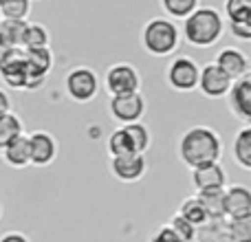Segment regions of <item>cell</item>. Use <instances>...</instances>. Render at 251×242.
Instances as JSON below:
<instances>
[{"label":"cell","mask_w":251,"mask_h":242,"mask_svg":"<svg viewBox=\"0 0 251 242\" xmlns=\"http://www.w3.org/2000/svg\"><path fill=\"white\" fill-rule=\"evenodd\" d=\"M192 242H194V240H192Z\"/></svg>","instance_id":"cell-41"},{"label":"cell","mask_w":251,"mask_h":242,"mask_svg":"<svg viewBox=\"0 0 251 242\" xmlns=\"http://www.w3.org/2000/svg\"><path fill=\"white\" fill-rule=\"evenodd\" d=\"M225 97L229 113L243 123H251V73L234 79Z\"/></svg>","instance_id":"cell-11"},{"label":"cell","mask_w":251,"mask_h":242,"mask_svg":"<svg viewBox=\"0 0 251 242\" xmlns=\"http://www.w3.org/2000/svg\"><path fill=\"white\" fill-rule=\"evenodd\" d=\"M9 113H11V97H9V93L4 88H0V119Z\"/></svg>","instance_id":"cell-34"},{"label":"cell","mask_w":251,"mask_h":242,"mask_svg":"<svg viewBox=\"0 0 251 242\" xmlns=\"http://www.w3.org/2000/svg\"><path fill=\"white\" fill-rule=\"evenodd\" d=\"M0 79L4 86L13 91H26L29 82V69L25 62V48H13L2 62H0Z\"/></svg>","instance_id":"cell-10"},{"label":"cell","mask_w":251,"mask_h":242,"mask_svg":"<svg viewBox=\"0 0 251 242\" xmlns=\"http://www.w3.org/2000/svg\"><path fill=\"white\" fill-rule=\"evenodd\" d=\"M190 172H192V185H194L196 192L223 190V187H227V172L221 165V161L199 165V168L190 169Z\"/></svg>","instance_id":"cell-15"},{"label":"cell","mask_w":251,"mask_h":242,"mask_svg":"<svg viewBox=\"0 0 251 242\" xmlns=\"http://www.w3.org/2000/svg\"><path fill=\"white\" fill-rule=\"evenodd\" d=\"M178 29H181V40H185L190 47L212 48L216 47V42H221L225 33V18L218 9L201 4L187 18H183V26Z\"/></svg>","instance_id":"cell-2"},{"label":"cell","mask_w":251,"mask_h":242,"mask_svg":"<svg viewBox=\"0 0 251 242\" xmlns=\"http://www.w3.org/2000/svg\"><path fill=\"white\" fill-rule=\"evenodd\" d=\"M108 113L119 125L134 123V121H141L146 117L148 101L141 95V91L126 93V95H113L108 101Z\"/></svg>","instance_id":"cell-7"},{"label":"cell","mask_w":251,"mask_h":242,"mask_svg":"<svg viewBox=\"0 0 251 242\" xmlns=\"http://www.w3.org/2000/svg\"><path fill=\"white\" fill-rule=\"evenodd\" d=\"M0 242H31V240L20 231H7V234L0 236Z\"/></svg>","instance_id":"cell-35"},{"label":"cell","mask_w":251,"mask_h":242,"mask_svg":"<svg viewBox=\"0 0 251 242\" xmlns=\"http://www.w3.org/2000/svg\"><path fill=\"white\" fill-rule=\"evenodd\" d=\"M214 64H216L218 69L225 71L231 79H238V77H243V75L251 73L249 55L240 47H223L221 51L216 53Z\"/></svg>","instance_id":"cell-14"},{"label":"cell","mask_w":251,"mask_h":242,"mask_svg":"<svg viewBox=\"0 0 251 242\" xmlns=\"http://www.w3.org/2000/svg\"><path fill=\"white\" fill-rule=\"evenodd\" d=\"M31 13V0H0L2 20H26Z\"/></svg>","instance_id":"cell-27"},{"label":"cell","mask_w":251,"mask_h":242,"mask_svg":"<svg viewBox=\"0 0 251 242\" xmlns=\"http://www.w3.org/2000/svg\"><path fill=\"white\" fill-rule=\"evenodd\" d=\"M199 62L190 55H176L165 69V82L176 93H192L199 84Z\"/></svg>","instance_id":"cell-5"},{"label":"cell","mask_w":251,"mask_h":242,"mask_svg":"<svg viewBox=\"0 0 251 242\" xmlns=\"http://www.w3.org/2000/svg\"><path fill=\"white\" fill-rule=\"evenodd\" d=\"M225 229L234 242H251V218H234V220H227Z\"/></svg>","instance_id":"cell-30"},{"label":"cell","mask_w":251,"mask_h":242,"mask_svg":"<svg viewBox=\"0 0 251 242\" xmlns=\"http://www.w3.org/2000/svg\"><path fill=\"white\" fill-rule=\"evenodd\" d=\"M0 159L4 165L13 169H22L31 165V156H29V134H18L13 141H9L7 145L0 150Z\"/></svg>","instance_id":"cell-17"},{"label":"cell","mask_w":251,"mask_h":242,"mask_svg":"<svg viewBox=\"0 0 251 242\" xmlns=\"http://www.w3.org/2000/svg\"><path fill=\"white\" fill-rule=\"evenodd\" d=\"M231 84H234V79H231L223 69H218L214 62H207V64L201 66L196 88H199L207 99H223V97L229 93Z\"/></svg>","instance_id":"cell-8"},{"label":"cell","mask_w":251,"mask_h":242,"mask_svg":"<svg viewBox=\"0 0 251 242\" xmlns=\"http://www.w3.org/2000/svg\"><path fill=\"white\" fill-rule=\"evenodd\" d=\"M57 139L53 137L47 130H35L29 134V156H31V165L35 168H47L53 161L57 159Z\"/></svg>","instance_id":"cell-12"},{"label":"cell","mask_w":251,"mask_h":242,"mask_svg":"<svg viewBox=\"0 0 251 242\" xmlns=\"http://www.w3.org/2000/svg\"><path fill=\"white\" fill-rule=\"evenodd\" d=\"M51 47V33L42 22H26L25 38H22V48H42Z\"/></svg>","instance_id":"cell-21"},{"label":"cell","mask_w":251,"mask_h":242,"mask_svg":"<svg viewBox=\"0 0 251 242\" xmlns=\"http://www.w3.org/2000/svg\"><path fill=\"white\" fill-rule=\"evenodd\" d=\"M231 154H234V161L238 163V168L249 172L251 169V125L249 123H245L236 132L234 143H231Z\"/></svg>","instance_id":"cell-18"},{"label":"cell","mask_w":251,"mask_h":242,"mask_svg":"<svg viewBox=\"0 0 251 242\" xmlns=\"http://www.w3.org/2000/svg\"><path fill=\"white\" fill-rule=\"evenodd\" d=\"M122 128L126 130V134L130 137V141H132L134 152H137V154H146V152L150 150V145H152V132H150V128H148L143 121L126 123V125H122Z\"/></svg>","instance_id":"cell-20"},{"label":"cell","mask_w":251,"mask_h":242,"mask_svg":"<svg viewBox=\"0 0 251 242\" xmlns=\"http://www.w3.org/2000/svg\"><path fill=\"white\" fill-rule=\"evenodd\" d=\"M176 214H181V216L185 218L187 222H192L194 227H199L201 222L207 220V214H205V209H203V205H201L199 196H187V198L178 205V212Z\"/></svg>","instance_id":"cell-26"},{"label":"cell","mask_w":251,"mask_h":242,"mask_svg":"<svg viewBox=\"0 0 251 242\" xmlns=\"http://www.w3.org/2000/svg\"><path fill=\"white\" fill-rule=\"evenodd\" d=\"M212 242H234V240L229 238V234H227V229H225V231H221V234H218V236H216V238H214Z\"/></svg>","instance_id":"cell-37"},{"label":"cell","mask_w":251,"mask_h":242,"mask_svg":"<svg viewBox=\"0 0 251 242\" xmlns=\"http://www.w3.org/2000/svg\"><path fill=\"white\" fill-rule=\"evenodd\" d=\"M104 86L110 97L126 95V93H137L141 91V73L130 62H117V64H110L106 69Z\"/></svg>","instance_id":"cell-6"},{"label":"cell","mask_w":251,"mask_h":242,"mask_svg":"<svg viewBox=\"0 0 251 242\" xmlns=\"http://www.w3.org/2000/svg\"><path fill=\"white\" fill-rule=\"evenodd\" d=\"M225 29H229L231 35L240 42H251V22H229Z\"/></svg>","instance_id":"cell-32"},{"label":"cell","mask_w":251,"mask_h":242,"mask_svg":"<svg viewBox=\"0 0 251 242\" xmlns=\"http://www.w3.org/2000/svg\"><path fill=\"white\" fill-rule=\"evenodd\" d=\"M25 62L29 69V82H26V91H35L47 82L49 73L53 69V51L51 47H42V48H25Z\"/></svg>","instance_id":"cell-9"},{"label":"cell","mask_w":251,"mask_h":242,"mask_svg":"<svg viewBox=\"0 0 251 242\" xmlns=\"http://www.w3.org/2000/svg\"><path fill=\"white\" fill-rule=\"evenodd\" d=\"M0 22H2V16H0Z\"/></svg>","instance_id":"cell-39"},{"label":"cell","mask_w":251,"mask_h":242,"mask_svg":"<svg viewBox=\"0 0 251 242\" xmlns=\"http://www.w3.org/2000/svg\"><path fill=\"white\" fill-rule=\"evenodd\" d=\"M25 29H26V20H2L0 22V38L11 48H22Z\"/></svg>","instance_id":"cell-23"},{"label":"cell","mask_w":251,"mask_h":242,"mask_svg":"<svg viewBox=\"0 0 251 242\" xmlns=\"http://www.w3.org/2000/svg\"><path fill=\"white\" fill-rule=\"evenodd\" d=\"M13 51V48L11 47H9V44L7 42H4V40L2 38H0V62H2L4 60V57H7L9 55V53H11Z\"/></svg>","instance_id":"cell-36"},{"label":"cell","mask_w":251,"mask_h":242,"mask_svg":"<svg viewBox=\"0 0 251 242\" xmlns=\"http://www.w3.org/2000/svg\"><path fill=\"white\" fill-rule=\"evenodd\" d=\"M110 174L122 183H137L146 176L148 161L146 154H124V156H110Z\"/></svg>","instance_id":"cell-13"},{"label":"cell","mask_w":251,"mask_h":242,"mask_svg":"<svg viewBox=\"0 0 251 242\" xmlns=\"http://www.w3.org/2000/svg\"><path fill=\"white\" fill-rule=\"evenodd\" d=\"M181 44V29L174 20L161 16L152 18L141 29V47L152 57H170Z\"/></svg>","instance_id":"cell-3"},{"label":"cell","mask_w":251,"mask_h":242,"mask_svg":"<svg viewBox=\"0 0 251 242\" xmlns=\"http://www.w3.org/2000/svg\"><path fill=\"white\" fill-rule=\"evenodd\" d=\"M207 218H225V187L223 190L196 192Z\"/></svg>","instance_id":"cell-19"},{"label":"cell","mask_w":251,"mask_h":242,"mask_svg":"<svg viewBox=\"0 0 251 242\" xmlns=\"http://www.w3.org/2000/svg\"><path fill=\"white\" fill-rule=\"evenodd\" d=\"M223 9L229 22H251V0H225Z\"/></svg>","instance_id":"cell-29"},{"label":"cell","mask_w":251,"mask_h":242,"mask_svg":"<svg viewBox=\"0 0 251 242\" xmlns=\"http://www.w3.org/2000/svg\"><path fill=\"white\" fill-rule=\"evenodd\" d=\"M159 7L170 20H183L201 7V0H159Z\"/></svg>","instance_id":"cell-22"},{"label":"cell","mask_w":251,"mask_h":242,"mask_svg":"<svg viewBox=\"0 0 251 242\" xmlns=\"http://www.w3.org/2000/svg\"><path fill=\"white\" fill-rule=\"evenodd\" d=\"M227 227V218H207L205 222H201L196 227L194 242H212L221 231H225Z\"/></svg>","instance_id":"cell-28"},{"label":"cell","mask_w":251,"mask_h":242,"mask_svg":"<svg viewBox=\"0 0 251 242\" xmlns=\"http://www.w3.org/2000/svg\"><path fill=\"white\" fill-rule=\"evenodd\" d=\"M31 2H33V0H31Z\"/></svg>","instance_id":"cell-40"},{"label":"cell","mask_w":251,"mask_h":242,"mask_svg":"<svg viewBox=\"0 0 251 242\" xmlns=\"http://www.w3.org/2000/svg\"><path fill=\"white\" fill-rule=\"evenodd\" d=\"M106 150H108L110 156H124V154H137L134 152V145L130 141V137L126 134V130L119 125L117 130H113L106 141Z\"/></svg>","instance_id":"cell-24"},{"label":"cell","mask_w":251,"mask_h":242,"mask_svg":"<svg viewBox=\"0 0 251 242\" xmlns=\"http://www.w3.org/2000/svg\"><path fill=\"white\" fill-rule=\"evenodd\" d=\"M225 218H251V190L247 185L225 187Z\"/></svg>","instance_id":"cell-16"},{"label":"cell","mask_w":251,"mask_h":242,"mask_svg":"<svg viewBox=\"0 0 251 242\" xmlns=\"http://www.w3.org/2000/svg\"><path fill=\"white\" fill-rule=\"evenodd\" d=\"M150 242H183V240L178 238L176 234H174L170 225H161L159 229H156L154 234L150 236Z\"/></svg>","instance_id":"cell-33"},{"label":"cell","mask_w":251,"mask_h":242,"mask_svg":"<svg viewBox=\"0 0 251 242\" xmlns=\"http://www.w3.org/2000/svg\"><path fill=\"white\" fill-rule=\"evenodd\" d=\"M100 75L91 66H75L64 77V91L75 104H88L100 95Z\"/></svg>","instance_id":"cell-4"},{"label":"cell","mask_w":251,"mask_h":242,"mask_svg":"<svg viewBox=\"0 0 251 242\" xmlns=\"http://www.w3.org/2000/svg\"><path fill=\"white\" fill-rule=\"evenodd\" d=\"M0 218H2V205H0Z\"/></svg>","instance_id":"cell-38"},{"label":"cell","mask_w":251,"mask_h":242,"mask_svg":"<svg viewBox=\"0 0 251 242\" xmlns=\"http://www.w3.org/2000/svg\"><path fill=\"white\" fill-rule=\"evenodd\" d=\"M170 227H172V231L178 236L183 242H192L194 240V234H196V227L192 225V222H187L185 218L181 216V214H174L172 218H170V222H168Z\"/></svg>","instance_id":"cell-31"},{"label":"cell","mask_w":251,"mask_h":242,"mask_svg":"<svg viewBox=\"0 0 251 242\" xmlns=\"http://www.w3.org/2000/svg\"><path fill=\"white\" fill-rule=\"evenodd\" d=\"M22 132H25V123H22V119L18 117L13 110L9 115H4V117L0 119V150Z\"/></svg>","instance_id":"cell-25"},{"label":"cell","mask_w":251,"mask_h":242,"mask_svg":"<svg viewBox=\"0 0 251 242\" xmlns=\"http://www.w3.org/2000/svg\"><path fill=\"white\" fill-rule=\"evenodd\" d=\"M178 159L194 169L205 163H216L223 156V137L209 125H192L178 139Z\"/></svg>","instance_id":"cell-1"}]
</instances>
